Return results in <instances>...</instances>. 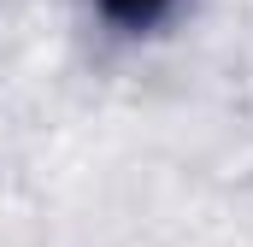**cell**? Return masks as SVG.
Wrapping results in <instances>:
<instances>
[{
	"label": "cell",
	"mask_w": 253,
	"mask_h": 247,
	"mask_svg": "<svg viewBox=\"0 0 253 247\" xmlns=\"http://www.w3.org/2000/svg\"><path fill=\"white\" fill-rule=\"evenodd\" d=\"M94 6H100L118 30H153V24H159L177 0H94Z\"/></svg>",
	"instance_id": "obj_1"
}]
</instances>
